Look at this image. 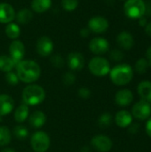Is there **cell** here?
Returning a JSON list of instances; mask_svg holds the SVG:
<instances>
[{
	"label": "cell",
	"mask_w": 151,
	"mask_h": 152,
	"mask_svg": "<svg viewBox=\"0 0 151 152\" xmlns=\"http://www.w3.org/2000/svg\"><path fill=\"white\" fill-rule=\"evenodd\" d=\"M16 74L23 83L30 84L36 81L41 75V69L38 63L32 60H22L16 66Z\"/></svg>",
	"instance_id": "6da1fadb"
},
{
	"label": "cell",
	"mask_w": 151,
	"mask_h": 152,
	"mask_svg": "<svg viewBox=\"0 0 151 152\" xmlns=\"http://www.w3.org/2000/svg\"><path fill=\"white\" fill-rule=\"evenodd\" d=\"M109 77L116 86H125L131 82L133 77V70L129 64L121 63L115 66L109 71Z\"/></svg>",
	"instance_id": "7a4b0ae2"
},
{
	"label": "cell",
	"mask_w": 151,
	"mask_h": 152,
	"mask_svg": "<svg viewBox=\"0 0 151 152\" xmlns=\"http://www.w3.org/2000/svg\"><path fill=\"white\" fill-rule=\"evenodd\" d=\"M45 99L44 89L38 85H28L22 91V101L28 106H36Z\"/></svg>",
	"instance_id": "3957f363"
},
{
	"label": "cell",
	"mask_w": 151,
	"mask_h": 152,
	"mask_svg": "<svg viewBox=\"0 0 151 152\" xmlns=\"http://www.w3.org/2000/svg\"><path fill=\"white\" fill-rule=\"evenodd\" d=\"M124 12L130 19H140L145 15L146 4L143 0H126L124 4Z\"/></svg>",
	"instance_id": "277c9868"
},
{
	"label": "cell",
	"mask_w": 151,
	"mask_h": 152,
	"mask_svg": "<svg viewBox=\"0 0 151 152\" xmlns=\"http://www.w3.org/2000/svg\"><path fill=\"white\" fill-rule=\"evenodd\" d=\"M90 72L96 77H104L110 71V64L109 61L103 57L96 56L91 59L88 63Z\"/></svg>",
	"instance_id": "5b68a950"
},
{
	"label": "cell",
	"mask_w": 151,
	"mask_h": 152,
	"mask_svg": "<svg viewBox=\"0 0 151 152\" xmlns=\"http://www.w3.org/2000/svg\"><path fill=\"white\" fill-rule=\"evenodd\" d=\"M30 144L35 152H46L51 144L50 137L43 131H36L30 138Z\"/></svg>",
	"instance_id": "8992f818"
},
{
	"label": "cell",
	"mask_w": 151,
	"mask_h": 152,
	"mask_svg": "<svg viewBox=\"0 0 151 152\" xmlns=\"http://www.w3.org/2000/svg\"><path fill=\"white\" fill-rule=\"evenodd\" d=\"M151 106L150 103L145 101H140L136 102L132 110V116L138 120H146L150 118Z\"/></svg>",
	"instance_id": "52a82bcc"
},
{
	"label": "cell",
	"mask_w": 151,
	"mask_h": 152,
	"mask_svg": "<svg viewBox=\"0 0 151 152\" xmlns=\"http://www.w3.org/2000/svg\"><path fill=\"white\" fill-rule=\"evenodd\" d=\"M92 147L99 152H109L113 146V142L109 137L103 134H98L91 140Z\"/></svg>",
	"instance_id": "ba28073f"
},
{
	"label": "cell",
	"mask_w": 151,
	"mask_h": 152,
	"mask_svg": "<svg viewBox=\"0 0 151 152\" xmlns=\"http://www.w3.org/2000/svg\"><path fill=\"white\" fill-rule=\"evenodd\" d=\"M36 53L41 56V57H48L52 54L53 51V40L46 37L43 36L40 37L36 44Z\"/></svg>",
	"instance_id": "9c48e42d"
},
{
	"label": "cell",
	"mask_w": 151,
	"mask_h": 152,
	"mask_svg": "<svg viewBox=\"0 0 151 152\" xmlns=\"http://www.w3.org/2000/svg\"><path fill=\"white\" fill-rule=\"evenodd\" d=\"M109 21L106 18L102 16H94L92 17L88 21V28L91 32L96 34H101L108 30L109 28Z\"/></svg>",
	"instance_id": "30bf717a"
},
{
	"label": "cell",
	"mask_w": 151,
	"mask_h": 152,
	"mask_svg": "<svg viewBox=\"0 0 151 152\" xmlns=\"http://www.w3.org/2000/svg\"><path fill=\"white\" fill-rule=\"evenodd\" d=\"M89 49L93 53L96 55H101L109 50V43L106 38L97 37L90 41Z\"/></svg>",
	"instance_id": "8fae6325"
},
{
	"label": "cell",
	"mask_w": 151,
	"mask_h": 152,
	"mask_svg": "<svg viewBox=\"0 0 151 152\" xmlns=\"http://www.w3.org/2000/svg\"><path fill=\"white\" fill-rule=\"evenodd\" d=\"M9 53H10V57L13 60V61L17 65L20 61H22L25 55L24 44L18 39L12 40V42L10 44L9 46Z\"/></svg>",
	"instance_id": "7c38bea8"
},
{
	"label": "cell",
	"mask_w": 151,
	"mask_h": 152,
	"mask_svg": "<svg viewBox=\"0 0 151 152\" xmlns=\"http://www.w3.org/2000/svg\"><path fill=\"white\" fill-rule=\"evenodd\" d=\"M85 58L81 53L72 52L67 57V64L73 71H79L85 67Z\"/></svg>",
	"instance_id": "4fadbf2b"
},
{
	"label": "cell",
	"mask_w": 151,
	"mask_h": 152,
	"mask_svg": "<svg viewBox=\"0 0 151 152\" xmlns=\"http://www.w3.org/2000/svg\"><path fill=\"white\" fill-rule=\"evenodd\" d=\"M15 10L8 3H0V23L8 24L15 19Z\"/></svg>",
	"instance_id": "5bb4252c"
},
{
	"label": "cell",
	"mask_w": 151,
	"mask_h": 152,
	"mask_svg": "<svg viewBox=\"0 0 151 152\" xmlns=\"http://www.w3.org/2000/svg\"><path fill=\"white\" fill-rule=\"evenodd\" d=\"M117 44L124 50H130L134 45V38L128 31H122L117 37Z\"/></svg>",
	"instance_id": "9a60e30c"
},
{
	"label": "cell",
	"mask_w": 151,
	"mask_h": 152,
	"mask_svg": "<svg viewBox=\"0 0 151 152\" xmlns=\"http://www.w3.org/2000/svg\"><path fill=\"white\" fill-rule=\"evenodd\" d=\"M133 101V94L129 89H121L115 95V102L118 106L125 107L130 105Z\"/></svg>",
	"instance_id": "2e32d148"
},
{
	"label": "cell",
	"mask_w": 151,
	"mask_h": 152,
	"mask_svg": "<svg viewBox=\"0 0 151 152\" xmlns=\"http://www.w3.org/2000/svg\"><path fill=\"white\" fill-rule=\"evenodd\" d=\"M14 108V101L8 94H0V117H4Z\"/></svg>",
	"instance_id": "e0dca14e"
},
{
	"label": "cell",
	"mask_w": 151,
	"mask_h": 152,
	"mask_svg": "<svg viewBox=\"0 0 151 152\" xmlns=\"http://www.w3.org/2000/svg\"><path fill=\"white\" fill-rule=\"evenodd\" d=\"M115 122L121 128L128 127L133 123V116L127 110H120L115 116Z\"/></svg>",
	"instance_id": "ac0fdd59"
},
{
	"label": "cell",
	"mask_w": 151,
	"mask_h": 152,
	"mask_svg": "<svg viewBox=\"0 0 151 152\" xmlns=\"http://www.w3.org/2000/svg\"><path fill=\"white\" fill-rule=\"evenodd\" d=\"M46 122V116L43 111L36 110L28 117V123L33 128H40Z\"/></svg>",
	"instance_id": "d6986e66"
},
{
	"label": "cell",
	"mask_w": 151,
	"mask_h": 152,
	"mask_svg": "<svg viewBox=\"0 0 151 152\" xmlns=\"http://www.w3.org/2000/svg\"><path fill=\"white\" fill-rule=\"evenodd\" d=\"M137 92L142 101L151 103V82L145 80L138 85Z\"/></svg>",
	"instance_id": "ffe728a7"
},
{
	"label": "cell",
	"mask_w": 151,
	"mask_h": 152,
	"mask_svg": "<svg viewBox=\"0 0 151 152\" xmlns=\"http://www.w3.org/2000/svg\"><path fill=\"white\" fill-rule=\"evenodd\" d=\"M52 6V0H32L31 9L36 13H43Z\"/></svg>",
	"instance_id": "44dd1931"
},
{
	"label": "cell",
	"mask_w": 151,
	"mask_h": 152,
	"mask_svg": "<svg viewBox=\"0 0 151 152\" xmlns=\"http://www.w3.org/2000/svg\"><path fill=\"white\" fill-rule=\"evenodd\" d=\"M28 106L23 103L15 110L13 114L14 120L17 123H23L28 118Z\"/></svg>",
	"instance_id": "7402d4cb"
},
{
	"label": "cell",
	"mask_w": 151,
	"mask_h": 152,
	"mask_svg": "<svg viewBox=\"0 0 151 152\" xmlns=\"http://www.w3.org/2000/svg\"><path fill=\"white\" fill-rule=\"evenodd\" d=\"M15 18H16L18 23H20V24H28V22H30L32 20L33 13L29 9L23 8V9L20 10L16 13Z\"/></svg>",
	"instance_id": "603a6c76"
},
{
	"label": "cell",
	"mask_w": 151,
	"mask_h": 152,
	"mask_svg": "<svg viewBox=\"0 0 151 152\" xmlns=\"http://www.w3.org/2000/svg\"><path fill=\"white\" fill-rule=\"evenodd\" d=\"M16 66L13 60L8 55H0V71L3 72H9L13 69Z\"/></svg>",
	"instance_id": "cb8c5ba5"
},
{
	"label": "cell",
	"mask_w": 151,
	"mask_h": 152,
	"mask_svg": "<svg viewBox=\"0 0 151 152\" xmlns=\"http://www.w3.org/2000/svg\"><path fill=\"white\" fill-rule=\"evenodd\" d=\"M4 31H5V35L7 36V37L12 40L17 39L20 35V28L19 25L13 22L8 23L5 27Z\"/></svg>",
	"instance_id": "d4e9b609"
},
{
	"label": "cell",
	"mask_w": 151,
	"mask_h": 152,
	"mask_svg": "<svg viewBox=\"0 0 151 152\" xmlns=\"http://www.w3.org/2000/svg\"><path fill=\"white\" fill-rule=\"evenodd\" d=\"M12 134L16 139H18L20 141H24L28 136V130L26 126H24L22 125H18V126H14V128L12 130Z\"/></svg>",
	"instance_id": "484cf974"
},
{
	"label": "cell",
	"mask_w": 151,
	"mask_h": 152,
	"mask_svg": "<svg viewBox=\"0 0 151 152\" xmlns=\"http://www.w3.org/2000/svg\"><path fill=\"white\" fill-rule=\"evenodd\" d=\"M12 140V134L8 127L0 126V146H5L10 143Z\"/></svg>",
	"instance_id": "4316f807"
},
{
	"label": "cell",
	"mask_w": 151,
	"mask_h": 152,
	"mask_svg": "<svg viewBox=\"0 0 151 152\" xmlns=\"http://www.w3.org/2000/svg\"><path fill=\"white\" fill-rule=\"evenodd\" d=\"M112 123V115L109 112L101 114L98 119V125L101 128H107Z\"/></svg>",
	"instance_id": "83f0119b"
},
{
	"label": "cell",
	"mask_w": 151,
	"mask_h": 152,
	"mask_svg": "<svg viewBox=\"0 0 151 152\" xmlns=\"http://www.w3.org/2000/svg\"><path fill=\"white\" fill-rule=\"evenodd\" d=\"M149 67H150L149 61L146 58H141V59H139L136 61L135 66H134L136 72L139 73V74H144L148 70Z\"/></svg>",
	"instance_id": "f1b7e54d"
},
{
	"label": "cell",
	"mask_w": 151,
	"mask_h": 152,
	"mask_svg": "<svg viewBox=\"0 0 151 152\" xmlns=\"http://www.w3.org/2000/svg\"><path fill=\"white\" fill-rule=\"evenodd\" d=\"M61 6L67 12H72L78 6V0H61Z\"/></svg>",
	"instance_id": "f546056e"
},
{
	"label": "cell",
	"mask_w": 151,
	"mask_h": 152,
	"mask_svg": "<svg viewBox=\"0 0 151 152\" xmlns=\"http://www.w3.org/2000/svg\"><path fill=\"white\" fill-rule=\"evenodd\" d=\"M50 62L52 63L53 67L58 68V69H61L64 66V59L61 54H54L51 56Z\"/></svg>",
	"instance_id": "4dcf8cb0"
},
{
	"label": "cell",
	"mask_w": 151,
	"mask_h": 152,
	"mask_svg": "<svg viewBox=\"0 0 151 152\" xmlns=\"http://www.w3.org/2000/svg\"><path fill=\"white\" fill-rule=\"evenodd\" d=\"M62 82L67 86H69L74 85L75 82H76V75L73 72H71V71L66 72L62 76Z\"/></svg>",
	"instance_id": "1f68e13d"
},
{
	"label": "cell",
	"mask_w": 151,
	"mask_h": 152,
	"mask_svg": "<svg viewBox=\"0 0 151 152\" xmlns=\"http://www.w3.org/2000/svg\"><path fill=\"white\" fill-rule=\"evenodd\" d=\"M5 80L11 86H16L20 81L16 72H12V71H9L5 74Z\"/></svg>",
	"instance_id": "d6a6232c"
},
{
	"label": "cell",
	"mask_w": 151,
	"mask_h": 152,
	"mask_svg": "<svg viewBox=\"0 0 151 152\" xmlns=\"http://www.w3.org/2000/svg\"><path fill=\"white\" fill-rule=\"evenodd\" d=\"M109 58L113 61H121L124 58V53L119 49H113L109 53Z\"/></svg>",
	"instance_id": "836d02e7"
},
{
	"label": "cell",
	"mask_w": 151,
	"mask_h": 152,
	"mask_svg": "<svg viewBox=\"0 0 151 152\" xmlns=\"http://www.w3.org/2000/svg\"><path fill=\"white\" fill-rule=\"evenodd\" d=\"M77 94H78L79 97H81L83 99H88V98H90V96L92 94V92L87 87H81L77 91Z\"/></svg>",
	"instance_id": "e575fe53"
},
{
	"label": "cell",
	"mask_w": 151,
	"mask_h": 152,
	"mask_svg": "<svg viewBox=\"0 0 151 152\" xmlns=\"http://www.w3.org/2000/svg\"><path fill=\"white\" fill-rule=\"evenodd\" d=\"M140 125L138 123H132L129 126H128V132L131 134H135L138 133L139 129H140Z\"/></svg>",
	"instance_id": "d590c367"
},
{
	"label": "cell",
	"mask_w": 151,
	"mask_h": 152,
	"mask_svg": "<svg viewBox=\"0 0 151 152\" xmlns=\"http://www.w3.org/2000/svg\"><path fill=\"white\" fill-rule=\"evenodd\" d=\"M90 33H91V31H90V29L88 28H83L80 29V36L82 37H89Z\"/></svg>",
	"instance_id": "8d00e7d4"
},
{
	"label": "cell",
	"mask_w": 151,
	"mask_h": 152,
	"mask_svg": "<svg viewBox=\"0 0 151 152\" xmlns=\"http://www.w3.org/2000/svg\"><path fill=\"white\" fill-rule=\"evenodd\" d=\"M146 133L151 138V117L148 119L147 124H146Z\"/></svg>",
	"instance_id": "74e56055"
},
{
	"label": "cell",
	"mask_w": 151,
	"mask_h": 152,
	"mask_svg": "<svg viewBox=\"0 0 151 152\" xmlns=\"http://www.w3.org/2000/svg\"><path fill=\"white\" fill-rule=\"evenodd\" d=\"M139 20V25L140 26H142V27H143V28H145V26L148 24V21H147V19L144 17V16H142V17H141L140 19H138Z\"/></svg>",
	"instance_id": "f35d334b"
},
{
	"label": "cell",
	"mask_w": 151,
	"mask_h": 152,
	"mask_svg": "<svg viewBox=\"0 0 151 152\" xmlns=\"http://www.w3.org/2000/svg\"><path fill=\"white\" fill-rule=\"evenodd\" d=\"M144 30H145V32H146V34L148 36L151 37V21L150 22H148V24L144 28Z\"/></svg>",
	"instance_id": "ab89813d"
},
{
	"label": "cell",
	"mask_w": 151,
	"mask_h": 152,
	"mask_svg": "<svg viewBox=\"0 0 151 152\" xmlns=\"http://www.w3.org/2000/svg\"><path fill=\"white\" fill-rule=\"evenodd\" d=\"M146 56H147V60L149 61V64H150V67H151V45L147 49V52H146Z\"/></svg>",
	"instance_id": "60d3db41"
},
{
	"label": "cell",
	"mask_w": 151,
	"mask_h": 152,
	"mask_svg": "<svg viewBox=\"0 0 151 152\" xmlns=\"http://www.w3.org/2000/svg\"><path fill=\"white\" fill-rule=\"evenodd\" d=\"M146 12L149 15H151V3H148L146 4ZM146 12H145V14H146Z\"/></svg>",
	"instance_id": "b9f144b4"
},
{
	"label": "cell",
	"mask_w": 151,
	"mask_h": 152,
	"mask_svg": "<svg viewBox=\"0 0 151 152\" xmlns=\"http://www.w3.org/2000/svg\"><path fill=\"white\" fill-rule=\"evenodd\" d=\"M81 152H91V150L88 146H84L82 149H81Z\"/></svg>",
	"instance_id": "7bdbcfd3"
},
{
	"label": "cell",
	"mask_w": 151,
	"mask_h": 152,
	"mask_svg": "<svg viewBox=\"0 0 151 152\" xmlns=\"http://www.w3.org/2000/svg\"><path fill=\"white\" fill-rule=\"evenodd\" d=\"M1 152H16L14 150H12V149H11V148H5V149H4L3 151Z\"/></svg>",
	"instance_id": "ee69618b"
}]
</instances>
